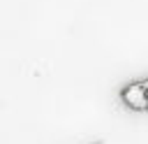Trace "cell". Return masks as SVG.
Returning <instances> with one entry per match:
<instances>
[{"label": "cell", "instance_id": "1", "mask_svg": "<svg viewBox=\"0 0 148 144\" xmlns=\"http://www.w3.org/2000/svg\"><path fill=\"white\" fill-rule=\"evenodd\" d=\"M146 88H148L146 79L132 81V84L123 86L120 100H123L130 109H134V111H146V109H148V93H146Z\"/></svg>", "mask_w": 148, "mask_h": 144}]
</instances>
